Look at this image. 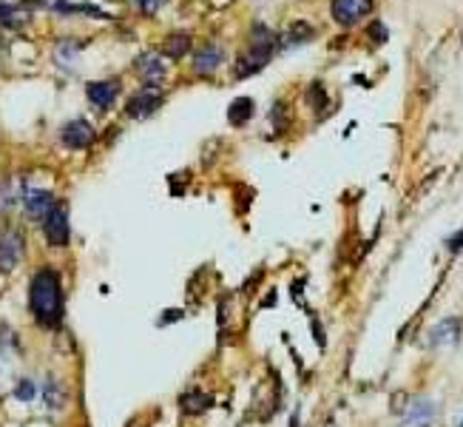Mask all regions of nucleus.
Wrapping results in <instances>:
<instances>
[{"label": "nucleus", "mask_w": 463, "mask_h": 427, "mask_svg": "<svg viewBox=\"0 0 463 427\" xmlns=\"http://www.w3.org/2000/svg\"><path fill=\"white\" fill-rule=\"evenodd\" d=\"M28 314L43 330H57L66 319V285L54 265H40L28 277Z\"/></svg>", "instance_id": "obj_1"}, {"label": "nucleus", "mask_w": 463, "mask_h": 427, "mask_svg": "<svg viewBox=\"0 0 463 427\" xmlns=\"http://www.w3.org/2000/svg\"><path fill=\"white\" fill-rule=\"evenodd\" d=\"M276 49H279V38H276V32L264 23H256L251 29V35H248V46H244V51L236 57V69H233L236 80H248V77L259 74L270 63Z\"/></svg>", "instance_id": "obj_2"}, {"label": "nucleus", "mask_w": 463, "mask_h": 427, "mask_svg": "<svg viewBox=\"0 0 463 427\" xmlns=\"http://www.w3.org/2000/svg\"><path fill=\"white\" fill-rule=\"evenodd\" d=\"M26 257V236L17 225L0 228V277H9Z\"/></svg>", "instance_id": "obj_3"}, {"label": "nucleus", "mask_w": 463, "mask_h": 427, "mask_svg": "<svg viewBox=\"0 0 463 427\" xmlns=\"http://www.w3.org/2000/svg\"><path fill=\"white\" fill-rule=\"evenodd\" d=\"M43 236H46V245L49 248H69L71 242V223H69V205L63 200H57L54 211L46 217V223L40 225Z\"/></svg>", "instance_id": "obj_4"}, {"label": "nucleus", "mask_w": 463, "mask_h": 427, "mask_svg": "<svg viewBox=\"0 0 463 427\" xmlns=\"http://www.w3.org/2000/svg\"><path fill=\"white\" fill-rule=\"evenodd\" d=\"M165 95H162V88L160 86H142L140 91H134V95L128 97L126 103V114L131 120H142V117H151L153 111H157L162 106Z\"/></svg>", "instance_id": "obj_5"}, {"label": "nucleus", "mask_w": 463, "mask_h": 427, "mask_svg": "<svg viewBox=\"0 0 463 427\" xmlns=\"http://www.w3.org/2000/svg\"><path fill=\"white\" fill-rule=\"evenodd\" d=\"M435 413L438 408L429 396H410L407 405L401 408V427H429Z\"/></svg>", "instance_id": "obj_6"}, {"label": "nucleus", "mask_w": 463, "mask_h": 427, "mask_svg": "<svg viewBox=\"0 0 463 427\" xmlns=\"http://www.w3.org/2000/svg\"><path fill=\"white\" fill-rule=\"evenodd\" d=\"M20 202H23L26 217L32 220V223H37V225L46 223V217L57 205V200H54V194L49 188H26L23 197H20Z\"/></svg>", "instance_id": "obj_7"}, {"label": "nucleus", "mask_w": 463, "mask_h": 427, "mask_svg": "<svg viewBox=\"0 0 463 427\" xmlns=\"http://www.w3.org/2000/svg\"><path fill=\"white\" fill-rule=\"evenodd\" d=\"M463 337V316H444L435 322L426 333V345L429 348H452Z\"/></svg>", "instance_id": "obj_8"}, {"label": "nucleus", "mask_w": 463, "mask_h": 427, "mask_svg": "<svg viewBox=\"0 0 463 427\" xmlns=\"http://www.w3.org/2000/svg\"><path fill=\"white\" fill-rule=\"evenodd\" d=\"M94 140H97L94 126H91L88 120H83V117L69 120V123L60 129V143H63L66 148H71V151H83V148H88Z\"/></svg>", "instance_id": "obj_9"}, {"label": "nucleus", "mask_w": 463, "mask_h": 427, "mask_svg": "<svg viewBox=\"0 0 463 427\" xmlns=\"http://www.w3.org/2000/svg\"><path fill=\"white\" fill-rule=\"evenodd\" d=\"M330 12L338 26H355L361 17L373 12V0H332Z\"/></svg>", "instance_id": "obj_10"}, {"label": "nucleus", "mask_w": 463, "mask_h": 427, "mask_svg": "<svg viewBox=\"0 0 463 427\" xmlns=\"http://www.w3.org/2000/svg\"><path fill=\"white\" fill-rule=\"evenodd\" d=\"M85 97L94 108L108 111L114 106V100L119 97V80H91L85 86Z\"/></svg>", "instance_id": "obj_11"}, {"label": "nucleus", "mask_w": 463, "mask_h": 427, "mask_svg": "<svg viewBox=\"0 0 463 427\" xmlns=\"http://www.w3.org/2000/svg\"><path fill=\"white\" fill-rule=\"evenodd\" d=\"M134 69H137V74H140V80H142L145 86H160V80L168 74L165 60H162V54H157V51L140 54L137 63H134Z\"/></svg>", "instance_id": "obj_12"}, {"label": "nucleus", "mask_w": 463, "mask_h": 427, "mask_svg": "<svg viewBox=\"0 0 463 427\" xmlns=\"http://www.w3.org/2000/svg\"><path fill=\"white\" fill-rule=\"evenodd\" d=\"M222 60H225V49L219 43H202L194 54V74H199V77L213 74L222 66Z\"/></svg>", "instance_id": "obj_13"}, {"label": "nucleus", "mask_w": 463, "mask_h": 427, "mask_svg": "<svg viewBox=\"0 0 463 427\" xmlns=\"http://www.w3.org/2000/svg\"><path fill=\"white\" fill-rule=\"evenodd\" d=\"M40 396H43L46 410H51V413L66 410V405H69V387L60 382L54 373L46 376V382H43V387H40Z\"/></svg>", "instance_id": "obj_14"}, {"label": "nucleus", "mask_w": 463, "mask_h": 427, "mask_svg": "<svg viewBox=\"0 0 463 427\" xmlns=\"http://www.w3.org/2000/svg\"><path fill=\"white\" fill-rule=\"evenodd\" d=\"M213 405H216L213 393H208V390H202V387H191V390H185V393L179 396V408H182V413H188V416L208 413Z\"/></svg>", "instance_id": "obj_15"}, {"label": "nucleus", "mask_w": 463, "mask_h": 427, "mask_svg": "<svg viewBox=\"0 0 463 427\" xmlns=\"http://www.w3.org/2000/svg\"><path fill=\"white\" fill-rule=\"evenodd\" d=\"M313 35H316V29L307 23V20H293V23L287 26L285 38L279 40V46H282V49H298V46H304V43H310Z\"/></svg>", "instance_id": "obj_16"}, {"label": "nucleus", "mask_w": 463, "mask_h": 427, "mask_svg": "<svg viewBox=\"0 0 463 427\" xmlns=\"http://www.w3.org/2000/svg\"><path fill=\"white\" fill-rule=\"evenodd\" d=\"M253 114H256L253 97H236V100L228 106V123H230L233 129H242V126L251 123Z\"/></svg>", "instance_id": "obj_17"}, {"label": "nucleus", "mask_w": 463, "mask_h": 427, "mask_svg": "<svg viewBox=\"0 0 463 427\" xmlns=\"http://www.w3.org/2000/svg\"><path fill=\"white\" fill-rule=\"evenodd\" d=\"M20 188H17V179H0V220H6L12 208L20 202Z\"/></svg>", "instance_id": "obj_18"}, {"label": "nucleus", "mask_w": 463, "mask_h": 427, "mask_svg": "<svg viewBox=\"0 0 463 427\" xmlns=\"http://www.w3.org/2000/svg\"><path fill=\"white\" fill-rule=\"evenodd\" d=\"M162 51H165L171 60H182L185 54L191 51V35H188V32H174V35H168L165 43H162Z\"/></svg>", "instance_id": "obj_19"}, {"label": "nucleus", "mask_w": 463, "mask_h": 427, "mask_svg": "<svg viewBox=\"0 0 463 427\" xmlns=\"http://www.w3.org/2000/svg\"><path fill=\"white\" fill-rule=\"evenodd\" d=\"M80 49H83V43H77V40H60L57 43V49H54V63L60 66V69H71V63H74V57L80 54Z\"/></svg>", "instance_id": "obj_20"}, {"label": "nucleus", "mask_w": 463, "mask_h": 427, "mask_svg": "<svg viewBox=\"0 0 463 427\" xmlns=\"http://www.w3.org/2000/svg\"><path fill=\"white\" fill-rule=\"evenodd\" d=\"M37 393H40L37 382H35V379H28V376L17 379V382H15V387H12V396H15L17 402H23V405H32V402L37 399Z\"/></svg>", "instance_id": "obj_21"}, {"label": "nucleus", "mask_w": 463, "mask_h": 427, "mask_svg": "<svg viewBox=\"0 0 463 427\" xmlns=\"http://www.w3.org/2000/svg\"><path fill=\"white\" fill-rule=\"evenodd\" d=\"M307 103H310L313 111H324V106H327V91H324L321 83L307 86Z\"/></svg>", "instance_id": "obj_22"}, {"label": "nucleus", "mask_w": 463, "mask_h": 427, "mask_svg": "<svg viewBox=\"0 0 463 427\" xmlns=\"http://www.w3.org/2000/svg\"><path fill=\"white\" fill-rule=\"evenodd\" d=\"M310 330H313V339H316V348L324 351L327 348V333H324V325L319 322L316 314H310Z\"/></svg>", "instance_id": "obj_23"}, {"label": "nucleus", "mask_w": 463, "mask_h": 427, "mask_svg": "<svg viewBox=\"0 0 463 427\" xmlns=\"http://www.w3.org/2000/svg\"><path fill=\"white\" fill-rule=\"evenodd\" d=\"M182 319H185V311H182V308H168V311H162V316L157 319V325L165 328V325H171V322H182Z\"/></svg>", "instance_id": "obj_24"}, {"label": "nucleus", "mask_w": 463, "mask_h": 427, "mask_svg": "<svg viewBox=\"0 0 463 427\" xmlns=\"http://www.w3.org/2000/svg\"><path fill=\"white\" fill-rule=\"evenodd\" d=\"M446 251H449V254H460V251H463V228L455 231V234L446 239Z\"/></svg>", "instance_id": "obj_25"}, {"label": "nucleus", "mask_w": 463, "mask_h": 427, "mask_svg": "<svg viewBox=\"0 0 463 427\" xmlns=\"http://www.w3.org/2000/svg\"><path fill=\"white\" fill-rule=\"evenodd\" d=\"M369 38H373L376 43H387V26L381 20H376L373 26H369Z\"/></svg>", "instance_id": "obj_26"}, {"label": "nucleus", "mask_w": 463, "mask_h": 427, "mask_svg": "<svg viewBox=\"0 0 463 427\" xmlns=\"http://www.w3.org/2000/svg\"><path fill=\"white\" fill-rule=\"evenodd\" d=\"M0 23H3V26H17L15 9H12L9 3H3V0H0Z\"/></svg>", "instance_id": "obj_27"}, {"label": "nucleus", "mask_w": 463, "mask_h": 427, "mask_svg": "<svg viewBox=\"0 0 463 427\" xmlns=\"http://www.w3.org/2000/svg\"><path fill=\"white\" fill-rule=\"evenodd\" d=\"M165 3V0H137V6L145 12V15H151V12H157L160 6Z\"/></svg>", "instance_id": "obj_28"}, {"label": "nucleus", "mask_w": 463, "mask_h": 427, "mask_svg": "<svg viewBox=\"0 0 463 427\" xmlns=\"http://www.w3.org/2000/svg\"><path fill=\"white\" fill-rule=\"evenodd\" d=\"M287 427H301V405H293L290 419H287Z\"/></svg>", "instance_id": "obj_29"}, {"label": "nucleus", "mask_w": 463, "mask_h": 427, "mask_svg": "<svg viewBox=\"0 0 463 427\" xmlns=\"http://www.w3.org/2000/svg\"><path fill=\"white\" fill-rule=\"evenodd\" d=\"M276 305H279V296H276V291L270 288V291H267V299L262 296V308H276Z\"/></svg>", "instance_id": "obj_30"}, {"label": "nucleus", "mask_w": 463, "mask_h": 427, "mask_svg": "<svg viewBox=\"0 0 463 427\" xmlns=\"http://www.w3.org/2000/svg\"><path fill=\"white\" fill-rule=\"evenodd\" d=\"M457 427H463V421H460V424H457Z\"/></svg>", "instance_id": "obj_31"}]
</instances>
